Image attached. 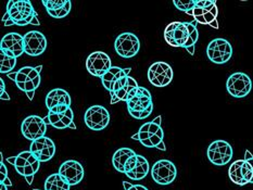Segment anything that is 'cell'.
Wrapping results in <instances>:
<instances>
[{
  "mask_svg": "<svg viewBox=\"0 0 253 190\" xmlns=\"http://www.w3.org/2000/svg\"><path fill=\"white\" fill-rule=\"evenodd\" d=\"M128 113L137 119H145L153 111V103L151 92L145 87H135L126 97Z\"/></svg>",
  "mask_w": 253,
  "mask_h": 190,
  "instance_id": "6da1fadb",
  "label": "cell"
},
{
  "mask_svg": "<svg viewBox=\"0 0 253 190\" xmlns=\"http://www.w3.org/2000/svg\"><path fill=\"white\" fill-rule=\"evenodd\" d=\"M5 13H8L9 19L4 22V26L31 25L33 19L37 15L30 0H18V1L10 0Z\"/></svg>",
  "mask_w": 253,
  "mask_h": 190,
  "instance_id": "7a4b0ae2",
  "label": "cell"
},
{
  "mask_svg": "<svg viewBox=\"0 0 253 190\" xmlns=\"http://www.w3.org/2000/svg\"><path fill=\"white\" fill-rule=\"evenodd\" d=\"M42 65H38L36 68L24 67L15 72V77L13 81L19 87V89L24 91L30 100H33L35 95V90L40 87L42 83L41 72Z\"/></svg>",
  "mask_w": 253,
  "mask_h": 190,
  "instance_id": "3957f363",
  "label": "cell"
},
{
  "mask_svg": "<svg viewBox=\"0 0 253 190\" xmlns=\"http://www.w3.org/2000/svg\"><path fill=\"white\" fill-rule=\"evenodd\" d=\"M187 14L194 16L198 23L210 25L213 29L218 30V9L214 0H196V7Z\"/></svg>",
  "mask_w": 253,
  "mask_h": 190,
  "instance_id": "277c9868",
  "label": "cell"
},
{
  "mask_svg": "<svg viewBox=\"0 0 253 190\" xmlns=\"http://www.w3.org/2000/svg\"><path fill=\"white\" fill-rule=\"evenodd\" d=\"M41 164L42 162L29 150L21 152L16 155V161L13 166L20 175L24 176L27 184L32 185L35 174L40 170Z\"/></svg>",
  "mask_w": 253,
  "mask_h": 190,
  "instance_id": "5b68a950",
  "label": "cell"
},
{
  "mask_svg": "<svg viewBox=\"0 0 253 190\" xmlns=\"http://www.w3.org/2000/svg\"><path fill=\"white\" fill-rule=\"evenodd\" d=\"M207 56L213 63L224 64L232 58L233 47L230 42L224 38H215L209 42L207 47Z\"/></svg>",
  "mask_w": 253,
  "mask_h": 190,
  "instance_id": "8992f818",
  "label": "cell"
},
{
  "mask_svg": "<svg viewBox=\"0 0 253 190\" xmlns=\"http://www.w3.org/2000/svg\"><path fill=\"white\" fill-rule=\"evenodd\" d=\"M234 150L227 141L215 140L209 146L207 155L212 164L216 166L226 165L233 159Z\"/></svg>",
  "mask_w": 253,
  "mask_h": 190,
  "instance_id": "52a82bcc",
  "label": "cell"
},
{
  "mask_svg": "<svg viewBox=\"0 0 253 190\" xmlns=\"http://www.w3.org/2000/svg\"><path fill=\"white\" fill-rule=\"evenodd\" d=\"M114 48L120 57L130 59L139 52L140 40L133 33H122L115 39Z\"/></svg>",
  "mask_w": 253,
  "mask_h": 190,
  "instance_id": "ba28073f",
  "label": "cell"
},
{
  "mask_svg": "<svg viewBox=\"0 0 253 190\" xmlns=\"http://www.w3.org/2000/svg\"><path fill=\"white\" fill-rule=\"evenodd\" d=\"M188 38L189 31L186 22H172L164 30V39L172 47L184 48Z\"/></svg>",
  "mask_w": 253,
  "mask_h": 190,
  "instance_id": "9c48e42d",
  "label": "cell"
},
{
  "mask_svg": "<svg viewBox=\"0 0 253 190\" xmlns=\"http://www.w3.org/2000/svg\"><path fill=\"white\" fill-rule=\"evenodd\" d=\"M226 89L230 96L235 98H245L252 89V80L249 75L243 72L232 74L226 81Z\"/></svg>",
  "mask_w": 253,
  "mask_h": 190,
  "instance_id": "30bf717a",
  "label": "cell"
},
{
  "mask_svg": "<svg viewBox=\"0 0 253 190\" xmlns=\"http://www.w3.org/2000/svg\"><path fill=\"white\" fill-rule=\"evenodd\" d=\"M152 179L159 185H169L172 184L176 176H177V168L169 160H159L151 168Z\"/></svg>",
  "mask_w": 253,
  "mask_h": 190,
  "instance_id": "8fae6325",
  "label": "cell"
},
{
  "mask_svg": "<svg viewBox=\"0 0 253 190\" xmlns=\"http://www.w3.org/2000/svg\"><path fill=\"white\" fill-rule=\"evenodd\" d=\"M173 69L167 62H156L148 70V79L156 87L169 86L173 80Z\"/></svg>",
  "mask_w": 253,
  "mask_h": 190,
  "instance_id": "7c38bea8",
  "label": "cell"
},
{
  "mask_svg": "<svg viewBox=\"0 0 253 190\" xmlns=\"http://www.w3.org/2000/svg\"><path fill=\"white\" fill-rule=\"evenodd\" d=\"M86 126L91 130H102L110 123V113L102 106H92L87 109L84 115Z\"/></svg>",
  "mask_w": 253,
  "mask_h": 190,
  "instance_id": "4fadbf2b",
  "label": "cell"
},
{
  "mask_svg": "<svg viewBox=\"0 0 253 190\" xmlns=\"http://www.w3.org/2000/svg\"><path fill=\"white\" fill-rule=\"evenodd\" d=\"M111 68V59L103 51H93L86 60L87 71L96 77L101 78Z\"/></svg>",
  "mask_w": 253,
  "mask_h": 190,
  "instance_id": "5bb4252c",
  "label": "cell"
},
{
  "mask_svg": "<svg viewBox=\"0 0 253 190\" xmlns=\"http://www.w3.org/2000/svg\"><path fill=\"white\" fill-rule=\"evenodd\" d=\"M21 132L26 139L35 141L45 136L47 132V124L41 116L30 115L22 122Z\"/></svg>",
  "mask_w": 253,
  "mask_h": 190,
  "instance_id": "9a60e30c",
  "label": "cell"
},
{
  "mask_svg": "<svg viewBox=\"0 0 253 190\" xmlns=\"http://www.w3.org/2000/svg\"><path fill=\"white\" fill-rule=\"evenodd\" d=\"M47 39L42 32L31 31L24 35V52L31 57H38L45 52Z\"/></svg>",
  "mask_w": 253,
  "mask_h": 190,
  "instance_id": "2e32d148",
  "label": "cell"
},
{
  "mask_svg": "<svg viewBox=\"0 0 253 190\" xmlns=\"http://www.w3.org/2000/svg\"><path fill=\"white\" fill-rule=\"evenodd\" d=\"M0 51L8 56L18 59L24 52V36L19 33H8L4 35L0 43Z\"/></svg>",
  "mask_w": 253,
  "mask_h": 190,
  "instance_id": "e0dca14e",
  "label": "cell"
},
{
  "mask_svg": "<svg viewBox=\"0 0 253 190\" xmlns=\"http://www.w3.org/2000/svg\"><path fill=\"white\" fill-rule=\"evenodd\" d=\"M58 173L71 185V186H75V185L80 184L83 181L85 175L83 165H82L79 161L75 160H68L63 162L61 166H60Z\"/></svg>",
  "mask_w": 253,
  "mask_h": 190,
  "instance_id": "ac0fdd59",
  "label": "cell"
},
{
  "mask_svg": "<svg viewBox=\"0 0 253 190\" xmlns=\"http://www.w3.org/2000/svg\"><path fill=\"white\" fill-rule=\"evenodd\" d=\"M135 87H138V84H137V81L133 77H130L129 75H126L119 78L112 86L111 90H110V95H111V105H115V103H118L120 101H125L126 97L129 94V91L133 90Z\"/></svg>",
  "mask_w": 253,
  "mask_h": 190,
  "instance_id": "d6986e66",
  "label": "cell"
},
{
  "mask_svg": "<svg viewBox=\"0 0 253 190\" xmlns=\"http://www.w3.org/2000/svg\"><path fill=\"white\" fill-rule=\"evenodd\" d=\"M30 151L42 163L47 162L51 160L54 153H56V145H54L51 138L43 136V137L40 139L32 141Z\"/></svg>",
  "mask_w": 253,
  "mask_h": 190,
  "instance_id": "ffe728a7",
  "label": "cell"
},
{
  "mask_svg": "<svg viewBox=\"0 0 253 190\" xmlns=\"http://www.w3.org/2000/svg\"><path fill=\"white\" fill-rule=\"evenodd\" d=\"M48 118L51 126L57 129L72 128L76 129V125L74 124V112L72 109H68L64 112H49Z\"/></svg>",
  "mask_w": 253,
  "mask_h": 190,
  "instance_id": "44dd1931",
  "label": "cell"
},
{
  "mask_svg": "<svg viewBox=\"0 0 253 190\" xmlns=\"http://www.w3.org/2000/svg\"><path fill=\"white\" fill-rule=\"evenodd\" d=\"M48 14L54 19H63L71 12L72 2L70 0H42Z\"/></svg>",
  "mask_w": 253,
  "mask_h": 190,
  "instance_id": "7402d4cb",
  "label": "cell"
},
{
  "mask_svg": "<svg viewBox=\"0 0 253 190\" xmlns=\"http://www.w3.org/2000/svg\"><path fill=\"white\" fill-rule=\"evenodd\" d=\"M71 102H72V99H71L69 92L61 88H54L50 90L46 97V107L48 110L62 105L71 107Z\"/></svg>",
  "mask_w": 253,
  "mask_h": 190,
  "instance_id": "603a6c76",
  "label": "cell"
},
{
  "mask_svg": "<svg viewBox=\"0 0 253 190\" xmlns=\"http://www.w3.org/2000/svg\"><path fill=\"white\" fill-rule=\"evenodd\" d=\"M135 154L136 152L129 148H120L115 151V153L112 156V164L115 170L120 173H124L126 163Z\"/></svg>",
  "mask_w": 253,
  "mask_h": 190,
  "instance_id": "cb8c5ba5",
  "label": "cell"
},
{
  "mask_svg": "<svg viewBox=\"0 0 253 190\" xmlns=\"http://www.w3.org/2000/svg\"><path fill=\"white\" fill-rule=\"evenodd\" d=\"M150 171V166H149V162L146 159L145 156L142 155H137V164L133 171H130L129 173L126 174L131 181H140V179L145 178L148 173Z\"/></svg>",
  "mask_w": 253,
  "mask_h": 190,
  "instance_id": "d4e9b609",
  "label": "cell"
},
{
  "mask_svg": "<svg viewBox=\"0 0 253 190\" xmlns=\"http://www.w3.org/2000/svg\"><path fill=\"white\" fill-rule=\"evenodd\" d=\"M71 185L59 173L51 174L45 182L43 190H70Z\"/></svg>",
  "mask_w": 253,
  "mask_h": 190,
  "instance_id": "484cf974",
  "label": "cell"
},
{
  "mask_svg": "<svg viewBox=\"0 0 253 190\" xmlns=\"http://www.w3.org/2000/svg\"><path fill=\"white\" fill-rule=\"evenodd\" d=\"M244 160H237L235 161L232 165L229 166L228 170V176L234 184L238 185V186H245L247 182L243 176V172H241V166H243Z\"/></svg>",
  "mask_w": 253,
  "mask_h": 190,
  "instance_id": "4316f807",
  "label": "cell"
},
{
  "mask_svg": "<svg viewBox=\"0 0 253 190\" xmlns=\"http://www.w3.org/2000/svg\"><path fill=\"white\" fill-rule=\"evenodd\" d=\"M186 25L188 27V31H189V38H188V41H187L186 45L184 46V48L191 54V56H194L195 46L198 39H199V32H198L197 26L194 23L186 22Z\"/></svg>",
  "mask_w": 253,
  "mask_h": 190,
  "instance_id": "83f0119b",
  "label": "cell"
},
{
  "mask_svg": "<svg viewBox=\"0 0 253 190\" xmlns=\"http://www.w3.org/2000/svg\"><path fill=\"white\" fill-rule=\"evenodd\" d=\"M16 65V58H12L0 51V72L2 74L9 73L12 71Z\"/></svg>",
  "mask_w": 253,
  "mask_h": 190,
  "instance_id": "f1b7e54d",
  "label": "cell"
},
{
  "mask_svg": "<svg viewBox=\"0 0 253 190\" xmlns=\"http://www.w3.org/2000/svg\"><path fill=\"white\" fill-rule=\"evenodd\" d=\"M121 70H122V68L112 67L111 69L108 71L106 74L102 76V77H101L102 85L104 86V88H106L107 90H110V86H111V83H112L113 78L115 77V75H117Z\"/></svg>",
  "mask_w": 253,
  "mask_h": 190,
  "instance_id": "f546056e",
  "label": "cell"
},
{
  "mask_svg": "<svg viewBox=\"0 0 253 190\" xmlns=\"http://www.w3.org/2000/svg\"><path fill=\"white\" fill-rule=\"evenodd\" d=\"M173 3L176 8L180 11H183L185 13H188L189 11L194 10V8L196 7V0H190V1H187V2L179 1V0H174Z\"/></svg>",
  "mask_w": 253,
  "mask_h": 190,
  "instance_id": "4dcf8cb0",
  "label": "cell"
},
{
  "mask_svg": "<svg viewBox=\"0 0 253 190\" xmlns=\"http://www.w3.org/2000/svg\"><path fill=\"white\" fill-rule=\"evenodd\" d=\"M241 172H243V176L245 178V181L247 182V184L251 183L253 178V167L251 166L250 163L247 162L245 159L243 162V166H241Z\"/></svg>",
  "mask_w": 253,
  "mask_h": 190,
  "instance_id": "1f68e13d",
  "label": "cell"
},
{
  "mask_svg": "<svg viewBox=\"0 0 253 190\" xmlns=\"http://www.w3.org/2000/svg\"><path fill=\"white\" fill-rule=\"evenodd\" d=\"M137 155L138 154H135V155H133L130 157V159L127 161V163H126V165H125V168H124V174L126 175V174L127 173H129L130 171H133L134 168H135V166H136V164H137Z\"/></svg>",
  "mask_w": 253,
  "mask_h": 190,
  "instance_id": "d6a6232c",
  "label": "cell"
},
{
  "mask_svg": "<svg viewBox=\"0 0 253 190\" xmlns=\"http://www.w3.org/2000/svg\"><path fill=\"white\" fill-rule=\"evenodd\" d=\"M123 186L124 190H148L145 186H142V185H133L128 182H124Z\"/></svg>",
  "mask_w": 253,
  "mask_h": 190,
  "instance_id": "836d02e7",
  "label": "cell"
},
{
  "mask_svg": "<svg viewBox=\"0 0 253 190\" xmlns=\"http://www.w3.org/2000/svg\"><path fill=\"white\" fill-rule=\"evenodd\" d=\"M8 177V170L3 163H0V184H3L7 181Z\"/></svg>",
  "mask_w": 253,
  "mask_h": 190,
  "instance_id": "e575fe53",
  "label": "cell"
},
{
  "mask_svg": "<svg viewBox=\"0 0 253 190\" xmlns=\"http://www.w3.org/2000/svg\"><path fill=\"white\" fill-rule=\"evenodd\" d=\"M71 107H69V106H65V105H62V106H58V107H54V108H52L51 110H48L49 112H64V111H67L68 109H70Z\"/></svg>",
  "mask_w": 253,
  "mask_h": 190,
  "instance_id": "d590c367",
  "label": "cell"
},
{
  "mask_svg": "<svg viewBox=\"0 0 253 190\" xmlns=\"http://www.w3.org/2000/svg\"><path fill=\"white\" fill-rule=\"evenodd\" d=\"M245 160H246L247 162H249L250 164H251V166L253 167V155H252V153H251V152H250L249 150L246 151ZM251 184H253V178H252V181H251Z\"/></svg>",
  "mask_w": 253,
  "mask_h": 190,
  "instance_id": "8d00e7d4",
  "label": "cell"
},
{
  "mask_svg": "<svg viewBox=\"0 0 253 190\" xmlns=\"http://www.w3.org/2000/svg\"><path fill=\"white\" fill-rule=\"evenodd\" d=\"M5 85H4V81L2 78H0V95H2L3 92H5Z\"/></svg>",
  "mask_w": 253,
  "mask_h": 190,
  "instance_id": "74e56055",
  "label": "cell"
},
{
  "mask_svg": "<svg viewBox=\"0 0 253 190\" xmlns=\"http://www.w3.org/2000/svg\"><path fill=\"white\" fill-rule=\"evenodd\" d=\"M0 99H1V100H7V101H9V100L11 99V98H10V96L8 95V92L5 91V92H3L2 95H0Z\"/></svg>",
  "mask_w": 253,
  "mask_h": 190,
  "instance_id": "f35d334b",
  "label": "cell"
},
{
  "mask_svg": "<svg viewBox=\"0 0 253 190\" xmlns=\"http://www.w3.org/2000/svg\"><path fill=\"white\" fill-rule=\"evenodd\" d=\"M15 161H16V155H13V156H11V157H8V159H7V162H9L10 164H12V165H14V164H15Z\"/></svg>",
  "mask_w": 253,
  "mask_h": 190,
  "instance_id": "ab89813d",
  "label": "cell"
},
{
  "mask_svg": "<svg viewBox=\"0 0 253 190\" xmlns=\"http://www.w3.org/2000/svg\"><path fill=\"white\" fill-rule=\"evenodd\" d=\"M31 25H36V26H40L41 25V23H40V20H38V18H37V15L35 16L34 19H33V21H32V23H31Z\"/></svg>",
  "mask_w": 253,
  "mask_h": 190,
  "instance_id": "60d3db41",
  "label": "cell"
},
{
  "mask_svg": "<svg viewBox=\"0 0 253 190\" xmlns=\"http://www.w3.org/2000/svg\"><path fill=\"white\" fill-rule=\"evenodd\" d=\"M0 190H8V186L4 184H0Z\"/></svg>",
  "mask_w": 253,
  "mask_h": 190,
  "instance_id": "b9f144b4",
  "label": "cell"
},
{
  "mask_svg": "<svg viewBox=\"0 0 253 190\" xmlns=\"http://www.w3.org/2000/svg\"><path fill=\"white\" fill-rule=\"evenodd\" d=\"M131 138H133L134 140H139V135H138V133L135 134V135H134L133 137H131Z\"/></svg>",
  "mask_w": 253,
  "mask_h": 190,
  "instance_id": "7bdbcfd3",
  "label": "cell"
},
{
  "mask_svg": "<svg viewBox=\"0 0 253 190\" xmlns=\"http://www.w3.org/2000/svg\"><path fill=\"white\" fill-rule=\"evenodd\" d=\"M34 190H41V189H34Z\"/></svg>",
  "mask_w": 253,
  "mask_h": 190,
  "instance_id": "ee69618b",
  "label": "cell"
}]
</instances>
